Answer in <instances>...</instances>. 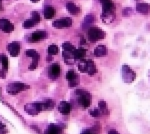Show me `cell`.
Masks as SVG:
<instances>
[{"label": "cell", "mask_w": 150, "mask_h": 134, "mask_svg": "<svg viewBox=\"0 0 150 134\" xmlns=\"http://www.w3.org/2000/svg\"><path fill=\"white\" fill-rule=\"evenodd\" d=\"M31 1H33V2H37V1H39V0H31Z\"/></svg>", "instance_id": "ab89813d"}, {"label": "cell", "mask_w": 150, "mask_h": 134, "mask_svg": "<svg viewBox=\"0 0 150 134\" xmlns=\"http://www.w3.org/2000/svg\"><path fill=\"white\" fill-rule=\"evenodd\" d=\"M43 106H44V110H51L54 106V104L50 99H47L45 102H43Z\"/></svg>", "instance_id": "83f0119b"}, {"label": "cell", "mask_w": 150, "mask_h": 134, "mask_svg": "<svg viewBox=\"0 0 150 134\" xmlns=\"http://www.w3.org/2000/svg\"><path fill=\"white\" fill-rule=\"evenodd\" d=\"M96 72H97V69H96V66L93 63V61H91V60L86 61L85 73H88L90 76H92V75H94Z\"/></svg>", "instance_id": "4fadbf2b"}, {"label": "cell", "mask_w": 150, "mask_h": 134, "mask_svg": "<svg viewBox=\"0 0 150 134\" xmlns=\"http://www.w3.org/2000/svg\"><path fill=\"white\" fill-rule=\"evenodd\" d=\"M39 58H40V55H39V54H38L36 57L32 58V59H33V62H32L31 64L29 65V70H34V69H36V67H37V65H38Z\"/></svg>", "instance_id": "484cf974"}, {"label": "cell", "mask_w": 150, "mask_h": 134, "mask_svg": "<svg viewBox=\"0 0 150 134\" xmlns=\"http://www.w3.org/2000/svg\"><path fill=\"white\" fill-rule=\"evenodd\" d=\"M44 134H62V129L57 125H50L45 130Z\"/></svg>", "instance_id": "ac0fdd59"}, {"label": "cell", "mask_w": 150, "mask_h": 134, "mask_svg": "<svg viewBox=\"0 0 150 134\" xmlns=\"http://www.w3.org/2000/svg\"><path fill=\"white\" fill-rule=\"evenodd\" d=\"M66 78L69 82L76 81V79H77V74H76V72L74 71V70H69L66 74Z\"/></svg>", "instance_id": "603a6c76"}, {"label": "cell", "mask_w": 150, "mask_h": 134, "mask_svg": "<svg viewBox=\"0 0 150 134\" xmlns=\"http://www.w3.org/2000/svg\"><path fill=\"white\" fill-rule=\"evenodd\" d=\"M98 107H99L100 110L104 112V111L107 109V104H106L105 101H99V103H98Z\"/></svg>", "instance_id": "d6a6232c"}, {"label": "cell", "mask_w": 150, "mask_h": 134, "mask_svg": "<svg viewBox=\"0 0 150 134\" xmlns=\"http://www.w3.org/2000/svg\"><path fill=\"white\" fill-rule=\"evenodd\" d=\"M0 8H1V3H0Z\"/></svg>", "instance_id": "b9f144b4"}, {"label": "cell", "mask_w": 150, "mask_h": 134, "mask_svg": "<svg viewBox=\"0 0 150 134\" xmlns=\"http://www.w3.org/2000/svg\"><path fill=\"white\" fill-rule=\"evenodd\" d=\"M58 110L62 114H68L71 111V105L68 102H66V101H61L58 106Z\"/></svg>", "instance_id": "5bb4252c"}, {"label": "cell", "mask_w": 150, "mask_h": 134, "mask_svg": "<svg viewBox=\"0 0 150 134\" xmlns=\"http://www.w3.org/2000/svg\"><path fill=\"white\" fill-rule=\"evenodd\" d=\"M0 3H1V0H0Z\"/></svg>", "instance_id": "7bdbcfd3"}, {"label": "cell", "mask_w": 150, "mask_h": 134, "mask_svg": "<svg viewBox=\"0 0 150 134\" xmlns=\"http://www.w3.org/2000/svg\"><path fill=\"white\" fill-rule=\"evenodd\" d=\"M90 115L92 117H99L101 116V112H100L98 109H93V110L90 111Z\"/></svg>", "instance_id": "836d02e7"}, {"label": "cell", "mask_w": 150, "mask_h": 134, "mask_svg": "<svg viewBox=\"0 0 150 134\" xmlns=\"http://www.w3.org/2000/svg\"><path fill=\"white\" fill-rule=\"evenodd\" d=\"M122 77L125 83L130 84L136 78V73L131 69L128 65H123L122 66Z\"/></svg>", "instance_id": "5b68a950"}, {"label": "cell", "mask_w": 150, "mask_h": 134, "mask_svg": "<svg viewBox=\"0 0 150 134\" xmlns=\"http://www.w3.org/2000/svg\"><path fill=\"white\" fill-rule=\"evenodd\" d=\"M31 20H33L35 23H38L41 20V16L37 11H32L31 13Z\"/></svg>", "instance_id": "4316f807"}, {"label": "cell", "mask_w": 150, "mask_h": 134, "mask_svg": "<svg viewBox=\"0 0 150 134\" xmlns=\"http://www.w3.org/2000/svg\"><path fill=\"white\" fill-rule=\"evenodd\" d=\"M6 133H7V130L5 129V127L4 126L0 127V134H6Z\"/></svg>", "instance_id": "e575fe53"}, {"label": "cell", "mask_w": 150, "mask_h": 134, "mask_svg": "<svg viewBox=\"0 0 150 134\" xmlns=\"http://www.w3.org/2000/svg\"><path fill=\"white\" fill-rule=\"evenodd\" d=\"M86 56V50L83 48H79V49H76L73 53V57H74L75 60H78V61H82L84 60Z\"/></svg>", "instance_id": "2e32d148"}, {"label": "cell", "mask_w": 150, "mask_h": 134, "mask_svg": "<svg viewBox=\"0 0 150 134\" xmlns=\"http://www.w3.org/2000/svg\"><path fill=\"white\" fill-rule=\"evenodd\" d=\"M114 10L115 5L113 2L108 1L102 4V11H103V13H114Z\"/></svg>", "instance_id": "9a60e30c"}, {"label": "cell", "mask_w": 150, "mask_h": 134, "mask_svg": "<svg viewBox=\"0 0 150 134\" xmlns=\"http://www.w3.org/2000/svg\"><path fill=\"white\" fill-rule=\"evenodd\" d=\"M0 60H1V63H2V67H3L4 70H7L8 67H9V63H8V58L6 56H4V55H1V57H0Z\"/></svg>", "instance_id": "d4e9b609"}, {"label": "cell", "mask_w": 150, "mask_h": 134, "mask_svg": "<svg viewBox=\"0 0 150 134\" xmlns=\"http://www.w3.org/2000/svg\"><path fill=\"white\" fill-rule=\"evenodd\" d=\"M0 29L5 33H10L14 30V25L9 20L2 18V19H0Z\"/></svg>", "instance_id": "52a82bcc"}, {"label": "cell", "mask_w": 150, "mask_h": 134, "mask_svg": "<svg viewBox=\"0 0 150 134\" xmlns=\"http://www.w3.org/2000/svg\"><path fill=\"white\" fill-rule=\"evenodd\" d=\"M85 67H86V61H84V60L80 61L79 64H78V70H79L80 72L85 73Z\"/></svg>", "instance_id": "1f68e13d"}, {"label": "cell", "mask_w": 150, "mask_h": 134, "mask_svg": "<svg viewBox=\"0 0 150 134\" xmlns=\"http://www.w3.org/2000/svg\"><path fill=\"white\" fill-rule=\"evenodd\" d=\"M60 75V65L58 63H54L49 68V76L51 79H56Z\"/></svg>", "instance_id": "ba28073f"}, {"label": "cell", "mask_w": 150, "mask_h": 134, "mask_svg": "<svg viewBox=\"0 0 150 134\" xmlns=\"http://www.w3.org/2000/svg\"><path fill=\"white\" fill-rule=\"evenodd\" d=\"M132 13H133V9L131 7L124 8V9H123V11H122V14H123V16H124V17H128V16H131V15H132Z\"/></svg>", "instance_id": "f546056e"}, {"label": "cell", "mask_w": 150, "mask_h": 134, "mask_svg": "<svg viewBox=\"0 0 150 134\" xmlns=\"http://www.w3.org/2000/svg\"><path fill=\"white\" fill-rule=\"evenodd\" d=\"M28 88H29V86L25 85L22 82H12L7 86V92L9 94H12V95H15V94L19 93V92L25 89H28Z\"/></svg>", "instance_id": "3957f363"}, {"label": "cell", "mask_w": 150, "mask_h": 134, "mask_svg": "<svg viewBox=\"0 0 150 134\" xmlns=\"http://www.w3.org/2000/svg\"><path fill=\"white\" fill-rule=\"evenodd\" d=\"M62 47H63V51H64V52H68V53H71V54H73L74 51L76 50V48L70 42H64Z\"/></svg>", "instance_id": "7402d4cb"}, {"label": "cell", "mask_w": 150, "mask_h": 134, "mask_svg": "<svg viewBox=\"0 0 150 134\" xmlns=\"http://www.w3.org/2000/svg\"><path fill=\"white\" fill-rule=\"evenodd\" d=\"M58 51L59 49L57 45H50V46L48 47V49H47V52L50 55H56L57 53H58Z\"/></svg>", "instance_id": "cb8c5ba5"}, {"label": "cell", "mask_w": 150, "mask_h": 134, "mask_svg": "<svg viewBox=\"0 0 150 134\" xmlns=\"http://www.w3.org/2000/svg\"><path fill=\"white\" fill-rule=\"evenodd\" d=\"M108 1H110V0H100V2H101L102 4L105 3V2H108Z\"/></svg>", "instance_id": "74e56055"}, {"label": "cell", "mask_w": 150, "mask_h": 134, "mask_svg": "<svg viewBox=\"0 0 150 134\" xmlns=\"http://www.w3.org/2000/svg\"><path fill=\"white\" fill-rule=\"evenodd\" d=\"M46 32L43 31V30H38V31H35L34 33H32L29 37V41H40L42 39H44L46 37Z\"/></svg>", "instance_id": "8fae6325"}, {"label": "cell", "mask_w": 150, "mask_h": 134, "mask_svg": "<svg viewBox=\"0 0 150 134\" xmlns=\"http://www.w3.org/2000/svg\"><path fill=\"white\" fill-rule=\"evenodd\" d=\"M108 134H120L117 130H115V129H110L109 131H108Z\"/></svg>", "instance_id": "d590c367"}, {"label": "cell", "mask_w": 150, "mask_h": 134, "mask_svg": "<svg viewBox=\"0 0 150 134\" xmlns=\"http://www.w3.org/2000/svg\"><path fill=\"white\" fill-rule=\"evenodd\" d=\"M73 23V20L69 17H63L59 20H56L52 23L53 27L56 29H63V28H69Z\"/></svg>", "instance_id": "8992f818"}, {"label": "cell", "mask_w": 150, "mask_h": 134, "mask_svg": "<svg viewBox=\"0 0 150 134\" xmlns=\"http://www.w3.org/2000/svg\"><path fill=\"white\" fill-rule=\"evenodd\" d=\"M54 14H55V10L52 6H47V7H45L44 17L46 18V19H51V18L54 16Z\"/></svg>", "instance_id": "ffe728a7"}, {"label": "cell", "mask_w": 150, "mask_h": 134, "mask_svg": "<svg viewBox=\"0 0 150 134\" xmlns=\"http://www.w3.org/2000/svg\"><path fill=\"white\" fill-rule=\"evenodd\" d=\"M25 111L28 113V114L32 115V116H36L40 111L44 110V106H43V102L42 103H28V104L25 105L24 107Z\"/></svg>", "instance_id": "277c9868"}, {"label": "cell", "mask_w": 150, "mask_h": 134, "mask_svg": "<svg viewBox=\"0 0 150 134\" xmlns=\"http://www.w3.org/2000/svg\"><path fill=\"white\" fill-rule=\"evenodd\" d=\"M108 50H107V47L104 46V45H99V46L95 47L94 48V55H95L96 57H102V56H105L106 54H107Z\"/></svg>", "instance_id": "7c38bea8"}, {"label": "cell", "mask_w": 150, "mask_h": 134, "mask_svg": "<svg viewBox=\"0 0 150 134\" xmlns=\"http://www.w3.org/2000/svg\"><path fill=\"white\" fill-rule=\"evenodd\" d=\"M34 25H35V22L30 19V20H26L22 26H23V28H25V29H30V28H32Z\"/></svg>", "instance_id": "f1b7e54d"}, {"label": "cell", "mask_w": 150, "mask_h": 134, "mask_svg": "<svg viewBox=\"0 0 150 134\" xmlns=\"http://www.w3.org/2000/svg\"><path fill=\"white\" fill-rule=\"evenodd\" d=\"M114 18H115L114 13H102V16H101L102 22L106 24H109L111 23V22H113L114 21Z\"/></svg>", "instance_id": "d6986e66"}, {"label": "cell", "mask_w": 150, "mask_h": 134, "mask_svg": "<svg viewBox=\"0 0 150 134\" xmlns=\"http://www.w3.org/2000/svg\"><path fill=\"white\" fill-rule=\"evenodd\" d=\"M87 38L90 41H98L105 38V32L97 27H90L87 31Z\"/></svg>", "instance_id": "7a4b0ae2"}, {"label": "cell", "mask_w": 150, "mask_h": 134, "mask_svg": "<svg viewBox=\"0 0 150 134\" xmlns=\"http://www.w3.org/2000/svg\"><path fill=\"white\" fill-rule=\"evenodd\" d=\"M51 60H52V58H51V57L50 56H47V61H51Z\"/></svg>", "instance_id": "f35d334b"}, {"label": "cell", "mask_w": 150, "mask_h": 134, "mask_svg": "<svg viewBox=\"0 0 150 134\" xmlns=\"http://www.w3.org/2000/svg\"><path fill=\"white\" fill-rule=\"evenodd\" d=\"M81 134H92L91 132H90V131L89 130H84L83 131V132H82Z\"/></svg>", "instance_id": "8d00e7d4"}, {"label": "cell", "mask_w": 150, "mask_h": 134, "mask_svg": "<svg viewBox=\"0 0 150 134\" xmlns=\"http://www.w3.org/2000/svg\"><path fill=\"white\" fill-rule=\"evenodd\" d=\"M7 49L9 50V53L12 57H16L19 55L20 52V44L18 42H12L7 46Z\"/></svg>", "instance_id": "9c48e42d"}, {"label": "cell", "mask_w": 150, "mask_h": 134, "mask_svg": "<svg viewBox=\"0 0 150 134\" xmlns=\"http://www.w3.org/2000/svg\"><path fill=\"white\" fill-rule=\"evenodd\" d=\"M93 21H94V16L92 15V14L86 15L85 19H84V23H83V29H87V27L90 28L89 26L93 23Z\"/></svg>", "instance_id": "44dd1931"}, {"label": "cell", "mask_w": 150, "mask_h": 134, "mask_svg": "<svg viewBox=\"0 0 150 134\" xmlns=\"http://www.w3.org/2000/svg\"><path fill=\"white\" fill-rule=\"evenodd\" d=\"M0 125H2V122H1V120H0Z\"/></svg>", "instance_id": "60d3db41"}, {"label": "cell", "mask_w": 150, "mask_h": 134, "mask_svg": "<svg viewBox=\"0 0 150 134\" xmlns=\"http://www.w3.org/2000/svg\"><path fill=\"white\" fill-rule=\"evenodd\" d=\"M136 11L140 14H148L150 12V5L146 2H140L136 5Z\"/></svg>", "instance_id": "30bf717a"}, {"label": "cell", "mask_w": 150, "mask_h": 134, "mask_svg": "<svg viewBox=\"0 0 150 134\" xmlns=\"http://www.w3.org/2000/svg\"><path fill=\"white\" fill-rule=\"evenodd\" d=\"M76 95L78 96V102L83 108H88L91 104V95L85 90H76Z\"/></svg>", "instance_id": "6da1fadb"}, {"label": "cell", "mask_w": 150, "mask_h": 134, "mask_svg": "<svg viewBox=\"0 0 150 134\" xmlns=\"http://www.w3.org/2000/svg\"><path fill=\"white\" fill-rule=\"evenodd\" d=\"M66 8L69 13L72 14V15H76V14H78L80 12V8L78 6H76L73 2H67Z\"/></svg>", "instance_id": "e0dca14e"}, {"label": "cell", "mask_w": 150, "mask_h": 134, "mask_svg": "<svg viewBox=\"0 0 150 134\" xmlns=\"http://www.w3.org/2000/svg\"><path fill=\"white\" fill-rule=\"evenodd\" d=\"M26 55H27L28 57H31V58H34V57L37 56L38 53L36 52V50H34V49H28V50L26 51Z\"/></svg>", "instance_id": "4dcf8cb0"}]
</instances>
